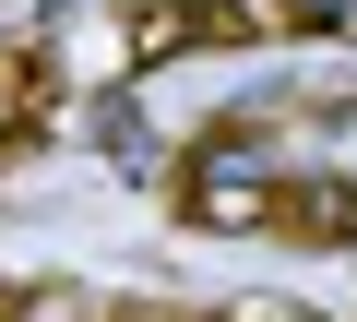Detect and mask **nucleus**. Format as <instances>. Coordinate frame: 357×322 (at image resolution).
Wrapping results in <instances>:
<instances>
[{
	"instance_id": "1",
	"label": "nucleus",
	"mask_w": 357,
	"mask_h": 322,
	"mask_svg": "<svg viewBox=\"0 0 357 322\" xmlns=\"http://www.w3.org/2000/svg\"><path fill=\"white\" fill-rule=\"evenodd\" d=\"M274 191H286V168H274L262 119H227V131L191 155V180H178V227H215V239L274 227Z\"/></svg>"
},
{
	"instance_id": "5",
	"label": "nucleus",
	"mask_w": 357,
	"mask_h": 322,
	"mask_svg": "<svg viewBox=\"0 0 357 322\" xmlns=\"http://www.w3.org/2000/svg\"><path fill=\"white\" fill-rule=\"evenodd\" d=\"M238 322H321V310H238Z\"/></svg>"
},
{
	"instance_id": "2",
	"label": "nucleus",
	"mask_w": 357,
	"mask_h": 322,
	"mask_svg": "<svg viewBox=\"0 0 357 322\" xmlns=\"http://www.w3.org/2000/svg\"><path fill=\"white\" fill-rule=\"evenodd\" d=\"M274 13H250V0H155V13L131 24V60L155 72V60H191V48H238V36H262Z\"/></svg>"
},
{
	"instance_id": "3",
	"label": "nucleus",
	"mask_w": 357,
	"mask_h": 322,
	"mask_svg": "<svg viewBox=\"0 0 357 322\" xmlns=\"http://www.w3.org/2000/svg\"><path fill=\"white\" fill-rule=\"evenodd\" d=\"M274 227L310 239V251H345V239H357V191H345V180H286V191H274Z\"/></svg>"
},
{
	"instance_id": "4",
	"label": "nucleus",
	"mask_w": 357,
	"mask_h": 322,
	"mask_svg": "<svg viewBox=\"0 0 357 322\" xmlns=\"http://www.w3.org/2000/svg\"><path fill=\"white\" fill-rule=\"evenodd\" d=\"M345 13H357V0H286V24H310V36H333Z\"/></svg>"
}]
</instances>
